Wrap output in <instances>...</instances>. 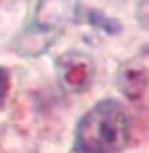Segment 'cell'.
<instances>
[{
    "mask_svg": "<svg viewBox=\"0 0 149 153\" xmlns=\"http://www.w3.org/2000/svg\"><path fill=\"white\" fill-rule=\"evenodd\" d=\"M131 122L124 106L115 99H102L84 115L75 131L77 153H118L129 144Z\"/></svg>",
    "mask_w": 149,
    "mask_h": 153,
    "instance_id": "1",
    "label": "cell"
},
{
    "mask_svg": "<svg viewBox=\"0 0 149 153\" xmlns=\"http://www.w3.org/2000/svg\"><path fill=\"white\" fill-rule=\"evenodd\" d=\"M75 7H77V0H39L36 16L20 36V43L16 48L27 56L45 52L54 43L63 25L75 16Z\"/></svg>",
    "mask_w": 149,
    "mask_h": 153,
    "instance_id": "2",
    "label": "cell"
},
{
    "mask_svg": "<svg viewBox=\"0 0 149 153\" xmlns=\"http://www.w3.org/2000/svg\"><path fill=\"white\" fill-rule=\"evenodd\" d=\"M57 76L68 92L82 95L91 88L95 79V63L88 54L70 50L57 59Z\"/></svg>",
    "mask_w": 149,
    "mask_h": 153,
    "instance_id": "3",
    "label": "cell"
},
{
    "mask_svg": "<svg viewBox=\"0 0 149 153\" xmlns=\"http://www.w3.org/2000/svg\"><path fill=\"white\" fill-rule=\"evenodd\" d=\"M149 86V76L145 70H136V68H129L127 72H122L120 76V88L127 97H140Z\"/></svg>",
    "mask_w": 149,
    "mask_h": 153,
    "instance_id": "4",
    "label": "cell"
},
{
    "mask_svg": "<svg viewBox=\"0 0 149 153\" xmlns=\"http://www.w3.org/2000/svg\"><path fill=\"white\" fill-rule=\"evenodd\" d=\"M7 92H9V74H7L5 68H0V106L5 104Z\"/></svg>",
    "mask_w": 149,
    "mask_h": 153,
    "instance_id": "5",
    "label": "cell"
},
{
    "mask_svg": "<svg viewBox=\"0 0 149 153\" xmlns=\"http://www.w3.org/2000/svg\"><path fill=\"white\" fill-rule=\"evenodd\" d=\"M138 18L142 25H149V0H142L138 7Z\"/></svg>",
    "mask_w": 149,
    "mask_h": 153,
    "instance_id": "6",
    "label": "cell"
}]
</instances>
